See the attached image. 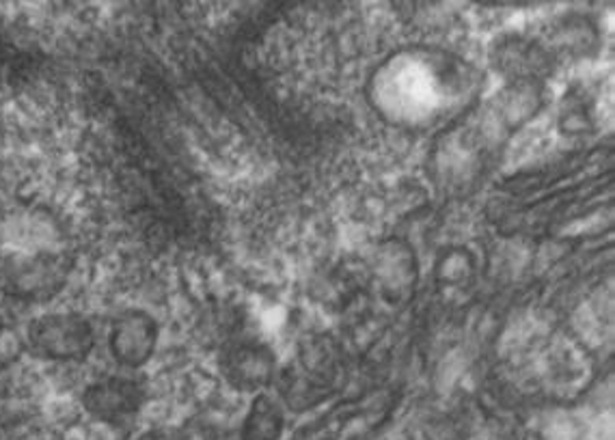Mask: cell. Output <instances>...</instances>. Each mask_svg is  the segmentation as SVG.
I'll return each instance as SVG.
<instances>
[{
  "label": "cell",
  "mask_w": 615,
  "mask_h": 440,
  "mask_svg": "<svg viewBox=\"0 0 615 440\" xmlns=\"http://www.w3.org/2000/svg\"><path fill=\"white\" fill-rule=\"evenodd\" d=\"M275 359L264 348H242L228 359V375L240 389H259L272 378Z\"/></svg>",
  "instance_id": "6da1fadb"
},
{
  "label": "cell",
  "mask_w": 615,
  "mask_h": 440,
  "mask_svg": "<svg viewBox=\"0 0 615 440\" xmlns=\"http://www.w3.org/2000/svg\"><path fill=\"white\" fill-rule=\"evenodd\" d=\"M501 63H497L506 72L521 73V76H536L546 63V55L534 44H525L523 39H514L501 48Z\"/></svg>",
  "instance_id": "277c9868"
},
{
  "label": "cell",
  "mask_w": 615,
  "mask_h": 440,
  "mask_svg": "<svg viewBox=\"0 0 615 440\" xmlns=\"http://www.w3.org/2000/svg\"><path fill=\"white\" fill-rule=\"evenodd\" d=\"M283 432V413L277 402L262 395L255 400L246 424H244V440H279Z\"/></svg>",
  "instance_id": "7a4b0ae2"
},
{
  "label": "cell",
  "mask_w": 615,
  "mask_h": 440,
  "mask_svg": "<svg viewBox=\"0 0 615 440\" xmlns=\"http://www.w3.org/2000/svg\"><path fill=\"white\" fill-rule=\"evenodd\" d=\"M119 341L126 350V357H124L126 361H130V363L143 361L150 355V348L154 344V328H152L150 320H141L139 315L128 320L124 324Z\"/></svg>",
  "instance_id": "5b68a950"
},
{
  "label": "cell",
  "mask_w": 615,
  "mask_h": 440,
  "mask_svg": "<svg viewBox=\"0 0 615 440\" xmlns=\"http://www.w3.org/2000/svg\"><path fill=\"white\" fill-rule=\"evenodd\" d=\"M141 440H173V439H169V437H164V435H160V432H152V435H148L146 439H141Z\"/></svg>",
  "instance_id": "8992f818"
},
{
  "label": "cell",
  "mask_w": 615,
  "mask_h": 440,
  "mask_svg": "<svg viewBox=\"0 0 615 440\" xmlns=\"http://www.w3.org/2000/svg\"><path fill=\"white\" fill-rule=\"evenodd\" d=\"M139 389L128 382H115L95 389L91 406L95 413H100L106 419L130 415L139 408Z\"/></svg>",
  "instance_id": "3957f363"
}]
</instances>
